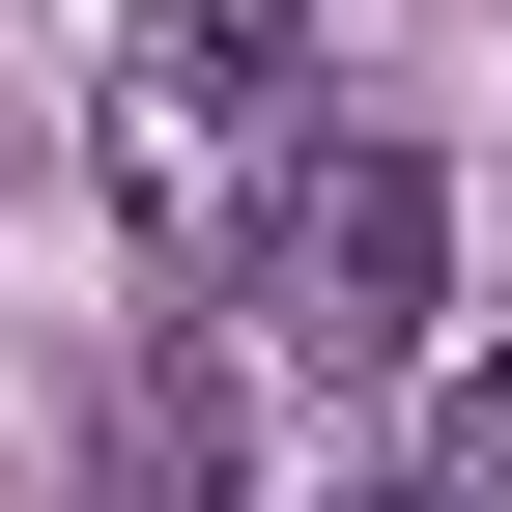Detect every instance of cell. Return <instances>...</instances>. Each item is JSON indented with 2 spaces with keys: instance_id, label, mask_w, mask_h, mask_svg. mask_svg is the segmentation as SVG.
Instances as JSON below:
<instances>
[{
  "instance_id": "cell-1",
  "label": "cell",
  "mask_w": 512,
  "mask_h": 512,
  "mask_svg": "<svg viewBox=\"0 0 512 512\" xmlns=\"http://www.w3.org/2000/svg\"><path fill=\"white\" fill-rule=\"evenodd\" d=\"M285 171H313V0H114V228L256 256Z\"/></svg>"
},
{
  "instance_id": "cell-2",
  "label": "cell",
  "mask_w": 512,
  "mask_h": 512,
  "mask_svg": "<svg viewBox=\"0 0 512 512\" xmlns=\"http://www.w3.org/2000/svg\"><path fill=\"white\" fill-rule=\"evenodd\" d=\"M256 342H285L313 399H399V370L456 342V171L427 143H313L285 200H256Z\"/></svg>"
},
{
  "instance_id": "cell-3",
  "label": "cell",
  "mask_w": 512,
  "mask_h": 512,
  "mask_svg": "<svg viewBox=\"0 0 512 512\" xmlns=\"http://www.w3.org/2000/svg\"><path fill=\"white\" fill-rule=\"evenodd\" d=\"M256 484V399H228V342L171 313L143 370H114V427H86V512H228Z\"/></svg>"
}]
</instances>
